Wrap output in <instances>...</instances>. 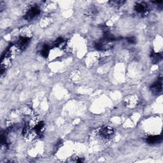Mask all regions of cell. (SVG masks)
I'll use <instances>...</instances> for the list:
<instances>
[{
    "label": "cell",
    "instance_id": "cell-1",
    "mask_svg": "<svg viewBox=\"0 0 163 163\" xmlns=\"http://www.w3.org/2000/svg\"><path fill=\"white\" fill-rule=\"evenodd\" d=\"M114 134V130L110 127H102L96 132L97 138L102 141H107L109 140Z\"/></svg>",
    "mask_w": 163,
    "mask_h": 163
},
{
    "label": "cell",
    "instance_id": "cell-2",
    "mask_svg": "<svg viewBox=\"0 0 163 163\" xmlns=\"http://www.w3.org/2000/svg\"><path fill=\"white\" fill-rule=\"evenodd\" d=\"M40 13V10L37 6H33L31 7L30 9L28 10L24 15V19L28 21H31L33 19L34 17L38 15Z\"/></svg>",
    "mask_w": 163,
    "mask_h": 163
},
{
    "label": "cell",
    "instance_id": "cell-3",
    "mask_svg": "<svg viewBox=\"0 0 163 163\" xmlns=\"http://www.w3.org/2000/svg\"><path fill=\"white\" fill-rule=\"evenodd\" d=\"M162 88V83L161 77L158 79V80L150 86L151 91L154 94H159L161 92Z\"/></svg>",
    "mask_w": 163,
    "mask_h": 163
},
{
    "label": "cell",
    "instance_id": "cell-4",
    "mask_svg": "<svg viewBox=\"0 0 163 163\" xmlns=\"http://www.w3.org/2000/svg\"><path fill=\"white\" fill-rule=\"evenodd\" d=\"M30 41V38L27 37H21L17 42V47L20 50H24Z\"/></svg>",
    "mask_w": 163,
    "mask_h": 163
},
{
    "label": "cell",
    "instance_id": "cell-5",
    "mask_svg": "<svg viewBox=\"0 0 163 163\" xmlns=\"http://www.w3.org/2000/svg\"><path fill=\"white\" fill-rule=\"evenodd\" d=\"M135 10L138 13L141 15H145L147 13L148 8L145 3H138L135 5Z\"/></svg>",
    "mask_w": 163,
    "mask_h": 163
},
{
    "label": "cell",
    "instance_id": "cell-6",
    "mask_svg": "<svg viewBox=\"0 0 163 163\" xmlns=\"http://www.w3.org/2000/svg\"><path fill=\"white\" fill-rule=\"evenodd\" d=\"M162 136L161 135H154L149 136L147 138L146 141L147 143L150 145H154L157 143H159L162 141Z\"/></svg>",
    "mask_w": 163,
    "mask_h": 163
},
{
    "label": "cell",
    "instance_id": "cell-7",
    "mask_svg": "<svg viewBox=\"0 0 163 163\" xmlns=\"http://www.w3.org/2000/svg\"><path fill=\"white\" fill-rule=\"evenodd\" d=\"M150 58H151V59L152 61V63H154V64L159 63L162 58V55L160 53H156V52H152L151 53Z\"/></svg>",
    "mask_w": 163,
    "mask_h": 163
},
{
    "label": "cell",
    "instance_id": "cell-8",
    "mask_svg": "<svg viewBox=\"0 0 163 163\" xmlns=\"http://www.w3.org/2000/svg\"><path fill=\"white\" fill-rule=\"evenodd\" d=\"M49 51H50V48H49L48 45H44L43 47V48L42 50V55L45 58H47L49 55Z\"/></svg>",
    "mask_w": 163,
    "mask_h": 163
},
{
    "label": "cell",
    "instance_id": "cell-9",
    "mask_svg": "<svg viewBox=\"0 0 163 163\" xmlns=\"http://www.w3.org/2000/svg\"><path fill=\"white\" fill-rule=\"evenodd\" d=\"M110 3L113 6L120 7V6L123 5L124 3H125V2L124 1H112V2H110Z\"/></svg>",
    "mask_w": 163,
    "mask_h": 163
},
{
    "label": "cell",
    "instance_id": "cell-10",
    "mask_svg": "<svg viewBox=\"0 0 163 163\" xmlns=\"http://www.w3.org/2000/svg\"><path fill=\"white\" fill-rule=\"evenodd\" d=\"M64 43V40L62 38H59L58 39H57L55 42L53 43V45L55 47H59L61 46V45H63V43Z\"/></svg>",
    "mask_w": 163,
    "mask_h": 163
},
{
    "label": "cell",
    "instance_id": "cell-11",
    "mask_svg": "<svg viewBox=\"0 0 163 163\" xmlns=\"http://www.w3.org/2000/svg\"><path fill=\"white\" fill-rule=\"evenodd\" d=\"M128 42L131 43H135L136 42V38L133 37H129L128 39Z\"/></svg>",
    "mask_w": 163,
    "mask_h": 163
}]
</instances>
